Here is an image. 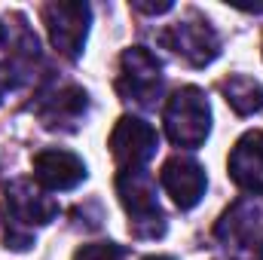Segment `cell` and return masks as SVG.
Here are the masks:
<instances>
[{
    "mask_svg": "<svg viewBox=\"0 0 263 260\" xmlns=\"http://www.w3.org/2000/svg\"><path fill=\"white\" fill-rule=\"evenodd\" d=\"M257 260H263V245H260V251H257Z\"/></svg>",
    "mask_w": 263,
    "mask_h": 260,
    "instance_id": "18",
    "label": "cell"
},
{
    "mask_svg": "<svg viewBox=\"0 0 263 260\" xmlns=\"http://www.w3.org/2000/svg\"><path fill=\"white\" fill-rule=\"evenodd\" d=\"M89 22H92V9L89 3H70V0H55L43 6V25L49 31L52 46L65 55V59H80L83 46H86V34H89Z\"/></svg>",
    "mask_w": 263,
    "mask_h": 260,
    "instance_id": "5",
    "label": "cell"
},
{
    "mask_svg": "<svg viewBox=\"0 0 263 260\" xmlns=\"http://www.w3.org/2000/svg\"><path fill=\"white\" fill-rule=\"evenodd\" d=\"M117 92L123 95V101H132L138 107L156 104L162 92V65L147 46H129L123 52Z\"/></svg>",
    "mask_w": 263,
    "mask_h": 260,
    "instance_id": "4",
    "label": "cell"
},
{
    "mask_svg": "<svg viewBox=\"0 0 263 260\" xmlns=\"http://www.w3.org/2000/svg\"><path fill=\"white\" fill-rule=\"evenodd\" d=\"M162 123L165 135L175 147H199L205 144L208 132H211V107L205 92L196 86H181L178 92H172V98L165 101L162 110Z\"/></svg>",
    "mask_w": 263,
    "mask_h": 260,
    "instance_id": "3",
    "label": "cell"
},
{
    "mask_svg": "<svg viewBox=\"0 0 263 260\" xmlns=\"http://www.w3.org/2000/svg\"><path fill=\"white\" fill-rule=\"evenodd\" d=\"M107 144H110L117 165L123 172H129V169H144L153 159V153L159 147V135L150 123H144L138 117H123V120H117Z\"/></svg>",
    "mask_w": 263,
    "mask_h": 260,
    "instance_id": "7",
    "label": "cell"
},
{
    "mask_svg": "<svg viewBox=\"0 0 263 260\" xmlns=\"http://www.w3.org/2000/svg\"><path fill=\"white\" fill-rule=\"evenodd\" d=\"M220 89H223L227 104H230L236 114L248 117V114H257V110H263V86L254 80V77L233 73V77H227V80L220 83Z\"/></svg>",
    "mask_w": 263,
    "mask_h": 260,
    "instance_id": "12",
    "label": "cell"
},
{
    "mask_svg": "<svg viewBox=\"0 0 263 260\" xmlns=\"http://www.w3.org/2000/svg\"><path fill=\"white\" fill-rule=\"evenodd\" d=\"M159 40H162L175 55H181L187 65H193V67L211 65V62L220 55V40H217L214 28H211L205 18H199V15H190V18H184V22L165 28Z\"/></svg>",
    "mask_w": 263,
    "mask_h": 260,
    "instance_id": "6",
    "label": "cell"
},
{
    "mask_svg": "<svg viewBox=\"0 0 263 260\" xmlns=\"http://www.w3.org/2000/svg\"><path fill=\"white\" fill-rule=\"evenodd\" d=\"M73 260H123V251L114 242H89V245L77 248Z\"/></svg>",
    "mask_w": 263,
    "mask_h": 260,
    "instance_id": "14",
    "label": "cell"
},
{
    "mask_svg": "<svg viewBox=\"0 0 263 260\" xmlns=\"http://www.w3.org/2000/svg\"><path fill=\"white\" fill-rule=\"evenodd\" d=\"M135 9H144V12H168V9H172V0H162V3H144V0H135Z\"/></svg>",
    "mask_w": 263,
    "mask_h": 260,
    "instance_id": "15",
    "label": "cell"
},
{
    "mask_svg": "<svg viewBox=\"0 0 263 260\" xmlns=\"http://www.w3.org/2000/svg\"><path fill=\"white\" fill-rule=\"evenodd\" d=\"M159 181L165 187V193L175 199L178 208H196L199 199L205 196V187H208V178H205V169L199 165L196 159L190 156H172L162 172H159Z\"/></svg>",
    "mask_w": 263,
    "mask_h": 260,
    "instance_id": "8",
    "label": "cell"
},
{
    "mask_svg": "<svg viewBox=\"0 0 263 260\" xmlns=\"http://www.w3.org/2000/svg\"><path fill=\"white\" fill-rule=\"evenodd\" d=\"M144 260H172V257H144Z\"/></svg>",
    "mask_w": 263,
    "mask_h": 260,
    "instance_id": "17",
    "label": "cell"
},
{
    "mask_svg": "<svg viewBox=\"0 0 263 260\" xmlns=\"http://www.w3.org/2000/svg\"><path fill=\"white\" fill-rule=\"evenodd\" d=\"M89 95L80 86H65L59 92H52L49 98H43L40 104V120L46 129H62L67 123V129H73V123L86 114Z\"/></svg>",
    "mask_w": 263,
    "mask_h": 260,
    "instance_id": "11",
    "label": "cell"
},
{
    "mask_svg": "<svg viewBox=\"0 0 263 260\" xmlns=\"http://www.w3.org/2000/svg\"><path fill=\"white\" fill-rule=\"evenodd\" d=\"M117 193L129 214V230L138 239H156L165 233V214L156 199V184L144 169H129L117 175Z\"/></svg>",
    "mask_w": 263,
    "mask_h": 260,
    "instance_id": "2",
    "label": "cell"
},
{
    "mask_svg": "<svg viewBox=\"0 0 263 260\" xmlns=\"http://www.w3.org/2000/svg\"><path fill=\"white\" fill-rule=\"evenodd\" d=\"M59 214V205L28 181H15L6 187L3 196V230H6V248L25 251L34 245V227L49 224Z\"/></svg>",
    "mask_w": 263,
    "mask_h": 260,
    "instance_id": "1",
    "label": "cell"
},
{
    "mask_svg": "<svg viewBox=\"0 0 263 260\" xmlns=\"http://www.w3.org/2000/svg\"><path fill=\"white\" fill-rule=\"evenodd\" d=\"M34 178L46 190H73L86 181V162L70 150L49 147L34 156Z\"/></svg>",
    "mask_w": 263,
    "mask_h": 260,
    "instance_id": "9",
    "label": "cell"
},
{
    "mask_svg": "<svg viewBox=\"0 0 263 260\" xmlns=\"http://www.w3.org/2000/svg\"><path fill=\"white\" fill-rule=\"evenodd\" d=\"M230 178L245 193H263V132H245L227 159Z\"/></svg>",
    "mask_w": 263,
    "mask_h": 260,
    "instance_id": "10",
    "label": "cell"
},
{
    "mask_svg": "<svg viewBox=\"0 0 263 260\" xmlns=\"http://www.w3.org/2000/svg\"><path fill=\"white\" fill-rule=\"evenodd\" d=\"M254 230H257V211H254V205L239 202V205H233L223 214V220L217 227V236L223 242H230V245H245V242H251Z\"/></svg>",
    "mask_w": 263,
    "mask_h": 260,
    "instance_id": "13",
    "label": "cell"
},
{
    "mask_svg": "<svg viewBox=\"0 0 263 260\" xmlns=\"http://www.w3.org/2000/svg\"><path fill=\"white\" fill-rule=\"evenodd\" d=\"M12 86V77H9V67H0V101L6 95V89Z\"/></svg>",
    "mask_w": 263,
    "mask_h": 260,
    "instance_id": "16",
    "label": "cell"
}]
</instances>
